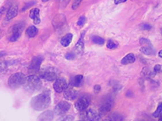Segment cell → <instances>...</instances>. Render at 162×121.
I'll return each instance as SVG.
<instances>
[{
  "label": "cell",
  "instance_id": "8d00e7d4",
  "mask_svg": "<svg viewBox=\"0 0 162 121\" xmlns=\"http://www.w3.org/2000/svg\"><path fill=\"white\" fill-rule=\"evenodd\" d=\"M70 0H60V2L62 3H65V6L67 4V3H68Z\"/></svg>",
  "mask_w": 162,
  "mask_h": 121
},
{
  "label": "cell",
  "instance_id": "ab89813d",
  "mask_svg": "<svg viewBox=\"0 0 162 121\" xmlns=\"http://www.w3.org/2000/svg\"><path fill=\"white\" fill-rule=\"evenodd\" d=\"M159 56H160V57H161V58H162V50H161V51L159 52Z\"/></svg>",
  "mask_w": 162,
  "mask_h": 121
},
{
  "label": "cell",
  "instance_id": "836d02e7",
  "mask_svg": "<svg viewBox=\"0 0 162 121\" xmlns=\"http://www.w3.org/2000/svg\"><path fill=\"white\" fill-rule=\"evenodd\" d=\"M161 66L160 65H155V67H154V70H155V72H156V73L159 72V71L161 70Z\"/></svg>",
  "mask_w": 162,
  "mask_h": 121
},
{
  "label": "cell",
  "instance_id": "8992f818",
  "mask_svg": "<svg viewBox=\"0 0 162 121\" xmlns=\"http://www.w3.org/2000/svg\"><path fill=\"white\" fill-rule=\"evenodd\" d=\"M90 104V99L88 96L87 95H84L81 98H80L79 99L77 100L76 103L75 104L76 108L78 111H84L88 108V107L89 106Z\"/></svg>",
  "mask_w": 162,
  "mask_h": 121
},
{
  "label": "cell",
  "instance_id": "4316f807",
  "mask_svg": "<svg viewBox=\"0 0 162 121\" xmlns=\"http://www.w3.org/2000/svg\"><path fill=\"white\" fill-rule=\"evenodd\" d=\"M20 36H21L20 33H12V36H10V38H9V40L11 42H15L20 37Z\"/></svg>",
  "mask_w": 162,
  "mask_h": 121
},
{
  "label": "cell",
  "instance_id": "5b68a950",
  "mask_svg": "<svg viewBox=\"0 0 162 121\" xmlns=\"http://www.w3.org/2000/svg\"><path fill=\"white\" fill-rule=\"evenodd\" d=\"M71 108V105L67 101H61L57 104L54 108V113L58 116L63 115L66 112H67Z\"/></svg>",
  "mask_w": 162,
  "mask_h": 121
},
{
  "label": "cell",
  "instance_id": "f546056e",
  "mask_svg": "<svg viewBox=\"0 0 162 121\" xmlns=\"http://www.w3.org/2000/svg\"><path fill=\"white\" fill-rule=\"evenodd\" d=\"M82 1H83V0H74V3H73L72 4V8L74 9V10L78 8L79 6H80L81 3H82Z\"/></svg>",
  "mask_w": 162,
  "mask_h": 121
},
{
  "label": "cell",
  "instance_id": "74e56055",
  "mask_svg": "<svg viewBox=\"0 0 162 121\" xmlns=\"http://www.w3.org/2000/svg\"><path fill=\"white\" fill-rule=\"evenodd\" d=\"M5 54H6V52H0V57H1V56H3Z\"/></svg>",
  "mask_w": 162,
  "mask_h": 121
},
{
  "label": "cell",
  "instance_id": "f1b7e54d",
  "mask_svg": "<svg viewBox=\"0 0 162 121\" xmlns=\"http://www.w3.org/2000/svg\"><path fill=\"white\" fill-rule=\"evenodd\" d=\"M140 27L142 30H150L152 28V26L148 24H142L140 25Z\"/></svg>",
  "mask_w": 162,
  "mask_h": 121
},
{
  "label": "cell",
  "instance_id": "7402d4cb",
  "mask_svg": "<svg viewBox=\"0 0 162 121\" xmlns=\"http://www.w3.org/2000/svg\"><path fill=\"white\" fill-rule=\"evenodd\" d=\"M84 42L82 40H79L78 42L76 44L75 46V48H74V51L77 54H82L84 52Z\"/></svg>",
  "mask_w": 162,
  "mask_h": 121
},
{
  "label": "cell",
  "instance_id": "e0dca14e",
  "mask_svg": "<svg viewBox=\"0 0 162 121\" xmlns=\"http://www.w3.org/2000/svg\"><path fill=\"white\" fill-rule=\"evenodd\" d=\"M25 26V22H21V23H19L17 24H15L14 26L12 27V33H20L21 34L23 29Z\"/></svg>",
  "mask_w": 162,
  "mask_h": 121
},
{
  "label": "cell",
  "instance_id": "7a4b0ae2",
  "mask_svg": "<svg viewBox=\"0 0 162 121\" xmlns=\"http://www.w3.org/2000/svg\"><path fill=\"white\" fill-rule=\"evenodd\" d=\"M23 87L26 91L29 93H34L41 90V88L42 87V82L41 78L37 76L30 75L25 78Z\"/></svg>",
  "mask_w": 162,
  "mask_h": 121
},
{
  "label": "cell",
  "instance_id": "5bb4252c",
  "mask_svg": "<svg viewBox=\"0 0 162 121\" xmlns=\"http://www.w3.org/2000/svg\"><path fill=\"white\" fill-rule=\"evenodd\" d=\"M29 17L33 20L35 24H39L41 22L40 19V10L38 8H33L30 11Z\"/></svg>",
  "mask_w": 162,
  "mask_h": 121
},
{
  "label": "cell",
  "instance_id": "6da1fadb",
  "mask_svg": "<svg viewBox=\"0 0 162 121\" xmlns=\"http://www.w3.org/2000/svg\"><path fill=\"white\" fill-rule=\"evenodd\" d=\"M50 92L49 91H46L42 94L33 97L31 100L30 105L36 111H43L50 106Z\"/></svg>",
  "mask_w": 162,
  "mask_h": 121
},
{
  "label": "cell",
  "instance_id": "4dcf8cb0",
  "mask_svg": "<svg viewBox=\"0 0 162 121\" xmlns=\"http://www.w3.org/2000/svg\"><path fill=\"white\" fill-rule=\"evenodd\" d=\"M140 42L141 44H147V45H152L151 44V43H150V41L148 40L145 39V38H141L140 40Z\"/></svg>",
  "mask_w": 162,
  "mask_h": 121
},
{
  "label": "cell",
  "instance_id": "277c9868",
  "mask_svg": "<svg viewBox=\"0 0 162 121\" xmlns=\"http://www.w3.org/2000/svg\"><path fill=\"white\" fill-rule=\"evenodd\" d=\"M25 76L21 73H16L10 76L8 78V86L12 89H16L20 86L23 85L25 82Z\"/></svg>",
  "mask_w": 162,
  "mask_h": 121
},
{
  "label": "cell",
  "instance_id": "1f68e13d",
  "mask_svg": "<svg viewBox=\"0 0 162 121\" xmlns=\"http://www.w3.org/2000/svg\"><path fill=\"white\" fill-rule=\"evenodd\" d=\"M73 119L74 118L71 116H66L63 117L59 121H72Z\"/></svg>",
  "mask_w": 162,
  "mask_h": 121
},
{
  "label": "cell",
  "instance_id": "e575fe53",
  "mask_svg": "<svg viewBox=\"0 0 162 121\" xmlns=\"http://www.w3.org/2000/svg\"><path fill=\"white\" fill-rule=\"evenodd\" d=\"M94 91H95V92H97V93L100 92V91H101V87H100L99 85H96V86L94 87Z\"/></svg>",
  "mask_w": 162,
  "mask_h": 121
},
{
  "label": "cell",
  "instance_id": "44dd1931",
  "mask_svg": "<svg viewBox=\"0 0 162 121\" xmlns=\"http://www.w3.org/2000/svg\"><path fill=\"white\" fill-rule=\"evenodd\" d=\"M72 34L71 33H68V34H67L65 36H63L62 40H61V44H62V45L64 46V47H67V46H68L69 44H71V40H72Z\"/></svg>",
  "mask_w": 162,
  "mask_h": 121
},
{
  "label": "cell",
  "instance_id": "4fadbf2b",
  "mask_svg": "<svg viewBox=\"0 0 162 121\" xmlns=\"http://www.w3.org/2000/svg\"><path fill=\"white\" fill-rule=\"evenodd\" d=\"M86 116L89 121H98L101 119V116L100 115V113L96 112L93 109H89L86 112Z\"/></svg>",
  "mask_w": 162,
  "mask_h": 121
},
{
  "label": "cell",
  "instance_id": "8fae6325",
  "mask_svg": "<svg viewBox=\"0 0 162 121\" xmlns=\"http://www.w3.org/2000/svg\"><path fill=\"white\" fill-rule=\"evenodd\" d=\"M18 14V7L16 5H13L10 8L8 9L7 15H6V17H5V22L10 21L12 20L13 18H15Z\"/></svg>",
  "mask_w": 162,
  "mask_h": 121
},
{
  "label": "cell",
  "instance_id": "7bdbcfd3",
  "mask_svg": "<svg viewBox=\"0 0 162 121\" xmlns=\"http://www.w3.org/2000/svg\"><path fill=\"white\" fill-rule=\"evenodd\" d=\"M161 32H162V29H161Z\"/></svg>",
  "mask_w": 162,
  "mask_h": 121
},
{
  "label": "cell",
  "instance_id": "83f0119b",
  "mask_svg": "<svg viewBox=\"0 0 162 121\" xmlns=\"http://www.w3.org/2000/svg\"><path fill=\"white\" fill-rule=\"evenodd\" d=\"M86 22V18L84 16H81L80 17V19H78V22H77V24L79 25V26H84V24H85Z\"/></svg>",
  "mask_w": 162,
  "mask_h": 121
},
{
  "label": "cell",
  "instance_id": "ac0fdd59",
  "mask_svg": "<svg viewBox=\"0 0 162 121\" xmlns=\"http://www.w3.org/2000/svg\"><path fill=\"white\" fill-rule=\"evenodd\" d=\"M38 33V29L33 25L29 27L26 30V35L29 37V38H33L35 37Z\"/></svg>",
  "mask_w": 162,
  "mask_h": 121
},
{
  "label": "cell",
  "instance_id": "9a60e30c",
  "mask_svg": "<svg viewBox=\"0 0 162 121\" xmlns=\"http://www.w3.org/2000/svg\"><path fill=\"white\" fill-rule=\"evenodd\" d=\"M53 118H54V114L51 111H46L39 116L38 121H52Z\"/></svg>",
  "mask_w": 162,
  "mask_h": 121
},
{
  "label": "cell",
  "instance_id": "3957f363",
  "mask_svg": "<svg viewBox=\"0 0 162 121\" xmlns=\"http://www.w3.org/2000/svg\"><path fill=\"white\" fill-rule=\"evenodd\" d=\"M59 69L53 66L46 67L41 72V77L48 82H52L56 80L57 78H59Z\"/></svg>",
  "mask_w": 162,
  "mask_h": 121
},
{
  "label": "cell",
  "instance_id": "cb8c5ba5",
  "mask_svg": "<svg viewBox=\"0 0 162 121\" xmlns=\"http://www.w3.org/2000/svg\"><path fill=\"white\" fill-rule=\"evenodd\" d=\"M92 41L94 44H103L105 43V40L101 37H100V36H92Z\"/></svg>",
  "mask_w": 162,
  "mask_h": 121
},
{
  "label": "cell",
  "instance_id": "484cf974",
  "mask_svg": "<svg viewBox=\"0 0 162 121\" xmlns=\"http://www.w3.org/2000/svg\"><path fill=\"white\" fill-rule=\"evenodd\" d=\"M162 115V104H161L158 106L157 109L155 111V112L153 113V117H160Z\"/></svg>",
  "mask_w": 162,
  "mask_h": 121
},
{
  "label": "cell",
  "instance_id": "f35d334b",
  "mask_svg": "<svg viewBox=\"0 0 162 121\" xmlns=\"http://www.w3.org/2000/svg\"><path fill=\"white\" fill-rule=\"evenodd\" d=\"M3 31L0 29V38H1L2 36H3Z\"/></svg>",
  "mask_w": 162,
  "mask_h": 121
},
{
  "label": "cell",
  "instance_id": "ffe728a7",
  "mask_svg": "<svg viewBox=\"0 0 162 121\" xmlns=\"http://www.w3.org/2000/svg\"><path fill=\"white\" fill-rule=\"evenodd\" d=\"M104 121H123V116L120 113L114 112L111 114L110 116Z\"/></svg>",
  "mask_w": 162,
  "mask_h": 121
},
{
  "label": "cell",
  "instance_id": "d590c367",
  "mask_svg": "<svg viewBox=\"0 0 162 121\" xmlns=\"http://www.w3.org/2000/svg\"><path fill=\"white\" fill-rule=\"evenodd\" d=\"M126 1H127V0H114V3H115V4H119V3H125Z\"/></svg>",
  "mask_w": 162,
  "mask_h": 121
},
{
  "label": "cell",
  "instance_id": "30bf717a",
  "mask_svg": "<svg viewBox=\"0 0 162 121\" xmlns=\"http://www.w3.org/2000/svg\"><path fill=\"white\" fill-rule=\"evenodd\" d=\"M66 23V17L63 14H59L57 15L54 18L53 21H52V24L54 28H59L62 26H63V24Z\"/></svg>",
  "mask_w": 162,
  "mask_h": 121
},
{
  "label": "cell",
  "instance_id": "2e32d148",
  "mask_svg": "<svg viewBox=\"0 0 162 121\" xmlns=\"http://www.w3.org/2000/svg\"><path fill=\"white\" fill-rule=\"evenodd\" d=\"M135 61V56L133 53H129L127 56H125L122 59V64L123 65H128V64H131Z\"/></svg>",
  "mask_w": 162,
  "mask_h": 121
},
{
  "label": "cell",
  "instance_id": "7c38bea8",
  "mask_svg": "<svg viewBox=\"0 0 162 121\" xmlns=\"http://www.w3.org/2000/svg\"><path fill=\"white\" fill-rule=\"evenodd\" d=\"M64 92V98L66 99H69V100H73L76 99L78 95V92H77L75 89H73L71 87H67Z\"/></svg>",
  "mask_w": 162,
  "mask_h": 121
},
{
  "label": "cell",
  "instance_id": "52a82bcc",
  "mask_svg": "<svg viewBox=\"0 0 162 121\" xmlns=\"http://www.w3.org/2000/svg\"><path fill=\"white\" fill-rule=\"evenodd\" d=\"M67 87H68V84L65 78H57L54 83V90L57 93L63 92Z\"/></svg>",
  "mask_w": 162,
  "mask_h": 121
},
{
  "label": "cell",
  "instance_id": "d4e9b609",
  "mask_svg": "<svg viewBox=\"0 0 162 121\" xmlns=\"http://www.w3.org/2000/svg\"><path fill=\"white\" fill-rule=\"evenodd\" d=\"M118 44L114 42V41H113V40H110L107 42V48H110V49H115L118 47Z\"/></svg>",
  "mask_w": 162,
  "mask_h": 121
},
{
  "label": "cell",
  "instance_id": "b9f144b4",
  "mask_svg": "<svg viewBox=\"0 0 162 121\" xmlns=\"http://www.w3.org/2000/svg\"><path fill=\"white\" fill-rule=\"evenodd\" d=\"M42 2H44V3H45V2H47V1H49V0H42Z\"/></svg>",
  "mask_w": 162,
  "mask_h": 121
},
{
  "label": "cell",
  "instance_id": "9c48e42d",
  "mask_svg": "<svg viewBox=\"0 0 162 121\" xmlns=\"http://www.w3.org/2000/svg\"><path fill=\"white\" fill-rule=\"evenodd\" d=\"M113 104H114V101L112 99H107L103 104L101 106V108L99 109V113L101 116H102L104 114H106L107 112H109L112 109L113 107Z\"/></svg>",
  "mask_w": 162,
  "mask_h": 121
},
{
  "label": "cell",
  "instance_id": "603a6c76",
  "mask_svg": "<svg viewBox=\"0 0 162 121\" xmlns=\"http://www.w3.org/2000/svg\"><path fill=\"white\" fill-rule=\"evenodd\" d=\"M140 51L144 54H146V55H152L155 53V51L152 48V45H148V46H143V47L140 48Z\"/></svg>",
  "mask_w": 162,
  "mask_h": 121
},
{
  "label": "cell",
  "instance_id": "d6a6232c",
  "mask_svg": "<svg viewBox=\"0 0 162 121\" xmlns=\"http://www.w3.org/2000/svg\"><path fill=\"white\" fill-rule=\"evenodd\" d=\"M66 58L67 59V60H72L75 58V54L74 53H67V55H66Z\"/></svg>",
  "mask_w": 162,
  "mask_h": 121
},
{
  "label": "cell",
  "instance_id": "ba28073f",
  "mask_svg": "<svg viewBox=\"0 0 162 121\" xmlns=\"http://www.w3.org/2000/svg\"><path fill=\"white\" fill-rule=\"evenodd\" d=\"M43 61V57L42 56H34L31 62H30L29 69L31 72H37L40 69V66L42 65Z\"/></svg>",
  "mask_w": 162,
  "mask_h": 121
},
{
  "label": "cell",
  "instance_id": "d6986e66",
  "mask_svg": "<svg viewBox=\"0 0 162 121\" xmlns=\"http://www.w3.org/2000/svg\"><path fill=\"white\" fill-rule=\"evenodd\" d=\"M82 82H83V76L82 75H76L71 79V85L72 87H80L82 85Z\"/></svg>",
  "mask_w": 162,
  "mask_h": 121
},
{
  "label": "cell",
  "instance_id": "60d3db41",
  "mask_svg": "<svg viewBox=\"0 0 162 121\" xmlns=\"http://www.w3.org/2000/svg\"><path fill=\"white\" fill-rule=\"evenodd\" d=\"M158 121H162V115L160 116V119H159V120Z\"/></svg>",
  "mask_w": 162,
  "mask_h": 121
}]
</instances>
